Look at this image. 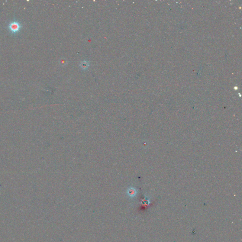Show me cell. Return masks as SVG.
<instances>
[{
	"label": "cell",
	"mask_w": 242,
	"mask_h": 242,
	"mask_svg": "<svg viewBox=\"0 0 242 242\" xmlns=\"http://www.w3.org/2000/svg\"><path fill=\"white\" fill-rule=\"evenodd\" d=\"M21 25L18 21H14L11 22L8 25L9 30L12 34H15L20 31L21 28Z\"/></svg>",
	"instance_id": "obj_1"
}]
</instances>
